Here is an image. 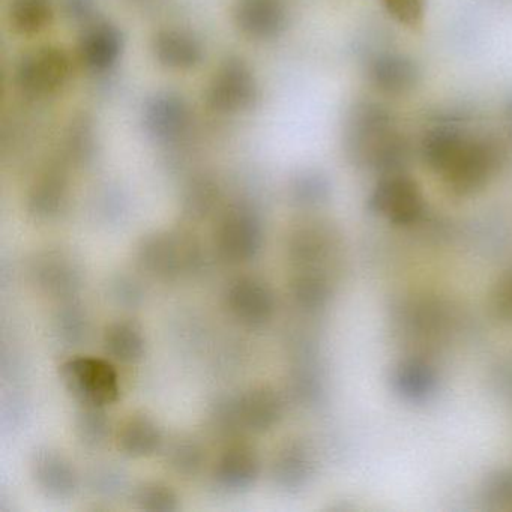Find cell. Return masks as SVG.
<instances>
[{
  "instance_id": "obj_5",
  "label": "cell",
  "mask_w": 512,
  "mask_h": 512,
  "mask_svg": "<svg viewBox=\"0 0 512 512\" xmlns=\"http://www.w3.org/2000/svg\"><path fill=\"white\" fill-rule=\"evenodd\" d=\"M259 97V83L244 59H226L215 71L206 91V101L214 112L233 115L250 109Z\"/></svg>"
},
{
  "instance_id": "obj_7",
  "label": "cell",
  "mask_w": 512,
  "mask_h": 512,
  "mask_svg": "<svg viewBox=\"0 0 512 512\" xmlns=\"http://www.w3.org/2000/svg\"><path fill=\"white\" fill-rule=\"evenodd\" d=\"M500 158L502 155L493 143L467 139L442 175L452 190L461 194L472 193L494 175Z\"/></svg>"
},
{
  "instance_id": "obj_31",
  "label": "cell",
  "mask_w": 512,
  "mask_h": 512,
  "mask_svg": "<svg viewBox=\"0 0 512 512\" xmlns=\"http://www.w3.org/2000/svg\"><path fill=\"white\" fill-rule=\"evenodd\" d=\"M218 199V188L209 179H199L191 185L185 197V209L193 217H205L214 208Z\"/></svg>"
},
{
  "instance_id": "obj_28",
  "label": "cell",
  "mask_w": 512,
  "mask_h": 512,
  "mask_svg": "<svg viewBox=\"0 0 512 512\" xmlns=\"http://www.w3.org/2000/svg\"><path fill=\"white\" fill-rule=\"evenodd\" d=\"M293 299L302 310L314 311L325 304L329 295L325 277L316 271H307L293 281Z\"/></svg>"
},
{
  "instance_id": "obj_14",
  "label": "cell",
  "mask_w": 512,
  "mask_h": 512,
  "mask_svg": "<svg viewBox=\"0 0 512 512\" xmlns=\"http://www.w3.org/2000/svg\"><path fill=\"white\" fill-rule=\"evenodd\" d=\"M260 460L253 449L244 445L230 446L218 458L212 472L215 485L229 493L250 490L260 476Z\"/></svg>"
},
{
  "instance_id": "obj_11",
  "label": "cell",
  "mask_w": 512,
  "mask_h": 512,
  "mask_svg": "<svg viewBox=\"0 0 512 512\" xmlns=\"http://www.w3.org/2000/svg\"><path fill=\"white\" fill-rule=\"evenodd\" d=\"M233 19L245 37L272 40L286 26L287 8L284 0H236Z\"/></svg>"
},
{
  "instance_id": "obj_34",
  "label": "cell",
  "mask_w": 512,
  "mask_h": 512,
  "mask_svg": "<svg viewBox=\"0 0 512 512\" xmlns=\"http://www.w3.org/2000/svg\"><path fill=\"white\" fill-rule=\"evenodd\" d=\"M61 8L70 22L88 26L97 14L98 5L97 0H61Z\"/></svg>"
},
{
  "instance_id": "obj_29",
  "label": "cell",
  "mask_w": 512,
  "mask_h": 512,
  "mask_svg": "<svg viewBox=\"0 0 512 512\" xmlns=\"http://www.w3.org/2000/svg\"><path fill=\"white\" fill-rule=\"evenodd\" d=\"M137 506L145 511L169 512L178 509V494L163 482H146L134 493Z\"/></svg>"
},
{
  "instance_id": "obj_27",
  "label": "cell",
  "mask_w": 512,
  "mask_h": 512,
  "mask_svg": "<svg viewBox=\"0 0 512 512\" xmlns=\"http://www.w3.org/2000/svg\"><path fill=\"white\" fill-rule=\"evenodd\" d=\"M68 158L74 163L83 164L91 160L95 151L94 125L88 116H79L71 122L65 140Z\"/></svg>"
},
{
  "instance_id": "obj_30",
  "label": "cell",
  "mask_w": 512,
  "mask_h": 512,
  "mask_svg": "<svg viewBox=\"0 0 512 512\" xmlns=\"http://www.w3.org/2000/svg\"><path fill=\"white\" fill-rule=\"evenodd\" d=\"M56 332L68 344L85 340L89 332V320L85 311L77 305H65L56 314Z\"/></svg>"
},
{
  "instance_id": "obj_23",
  "label": "cell",
  "mask_w": 512,
  "mask_h": 512,
  "mask_svg": "<svg viewBox=\"0 0 512 512\" xmlns=\"http://www.w3.org/2000/svg\"><path fill=\"white\" fill-rule=\"evenodd\" d=\"M52 0H10L8 19L11 28L23 37H32L43 32L52 23Z\"/></svg>"
},
{
  "instance_id": "obj_4",
  "label": "cell",
  "mask_w": 512,
  "mask_h": 512,
  "mask_svg": "<svg viewBox=\"0 0 512 512\" xmlns=\"http://www.w3.org/2000/svg\"><path fill=\"white\" fill-rule=\"evenodd\" d=\"M70 77V56L55 46L38 47L26 53L14 71L17 88L34 98L58 94Z\"/></svg>"
},
{
  "instance_id": "obj_21",
  "label": "cell",
  "mask_w": 512,
  "mask_h": 512,
  "mask_svg": "<svg viewBox=\"0 0 512 512\" xmlns=\"http://www.w3.org/2000/svg\"><path fill=\"white\" fill-rule=\"evenodd\" d=\"M103 343L107 355L122 364H134L145 356L146 338L142 328L128 320L110 323L104 331Z\"/></svg>"
},
{
  "instance_id": "obj_25",
  "label": "cell",
  "mask_w": 512,
  "mask_h": 512,
  "mask_svg": "<svg viewBox=\"0 0 512 512\" xmlns=\"http://www.w3.org/2000/svg\"><path fill=\"white\" fill-rule=\"evenodd\" d=\"M77 439L86 448H101L110 437V418L103 406L82 404L74 421Z\"/></svg>"
},
{
  "instance_id": "obj_15",
  "label": "cell",
  "mask_w": 512,
  "mask_h": 512,
  "mask_svg": "<svg viewBox=\"0 0 512 512\" xmlns=\"http://www.w3.org/2000/svg\"><path fill=\"white\" fill-rule=\"evenodd\" d=\"M152 53L158 64L175 71H188L203 61L199 38L182 29H161L152 40Z\"/></svg>"
},
{
  "instance_id": "obj_10",
  "label": "cell",
  "mask_w": 512,
  "mask_h": 512,
  "mask_svg": "<svg viewBox=\"0 0 512 512\" xmlns=\"http://www.w3.org/2000/svg\"><path fill=\"white\" fill-rule=\"evenodd\" d=\"M230 314L247 326H263L275 313V296L265 281L242 277L230 284L226 293Z\"/></svg>"
},
{
  "instance_id": "obj_24",
  "label": "cell",
  "mask_w": 512,
  "mask_h": 512,
  "mask_svg": "<svg viewBox=\"0 0 512 512\" xmlns=\"http://www.w3.org/2000/svg\"><path fill=\"white\" fill-rule=\"evenodd\" d=\"M469 137L452 127L431 130L422 142V155L428 166L443 173Z\"/></svg>"
},
{
  "instance_id": "obj_3",
  "label": "cell",
  "mask_w": 512,
  "mask_h": 512,
  "mask_svg": "<svg viewBox=\"0 0 512 512\" xmlns=\"http://www.w3.org/2000/svg\"><path fill=\"white\" fill-rule=\"evenodd\" d=\"M283 400L268 386L251 389L218 407L217 422L226 433L272 430L283 418Z\"/></svg>"
},
{
  "instance_id": "obj_36",
  "label": "cell",
  "mask_w": 512,
  "mask_h": 512,
  "mask_svg": "<svg viewBox=\"0 0 512 512\" xmlns=\"http://www.w3.org/2000/svg\"><path fill=\"white\" fill-rule=\"evenodd\" d=\"M115 296L124 304L134 305L142 298V292H140L139 284L136 281L130 280V278H121L115 284Z\"/></svg>"
},
{
  "instance_id": "obj_12",
  "label": "cell",
  "mask_w": 512,
  "mask_h": 512,
  "mask_svg": "<svg viewBox=\"0 0 512 512\" xmlns=\"http://www.w3.org/2000/svg\"><path fill=\"white\" fill-rule=\"evenodd\" d=\"M124 52V35L110 22L89 23L79 43L82 64L94 73H106Z\"/></svg>"
},
{
  "instance_id": "obj_35",
  "label": "cell",
  "mask_w": 512,
  "mask_h": 512,
  "mask_svg": "<svg viewBox=\"0 0 512 512\" xmlns=\"http://www.w3.org/2000/svg\"><path fill=\"white\" fill-rule=\"evenodd\" d=\"M124 482V476L112 469L98 470L95 476H92V487L98 493H104L107 496L119 493L121 488L124 487Z\"/></svg>"
},
{
  "instance_id": "obj_2",
  "label": "cell",
  "mask_w": 512,
  "mask_h": 512,
  "mask_svg": "<svg viewBox=\"0 0 512 512\" xmlns=\"http://www.w3.org/2000/svg\"><path fill=\"white\" fill-rule=\"evenodd\" d=\"M65 389L88 406H103L118 400L119 377L110 362L92 356H77L68 359L59 370Z\"/></svg>"
},
{
  "instance_id": "obj_26",
  "label": "cell",
  "mask_w": 512,
  "mask_h": 512,
  "mask_svg": "<svg viewBox=\"0 0 512 512\" xmlns=\"http://www.w3.org/2000/svg\"><path fill=\"white\" fill-rule=\"evenodd\" d=\"M202 445L194 439H179L167 451V463L181 476H196L205 464Z\"/></svg>"
},
{
  "instance_id": "obj_32",
  "label": "cell",
  "mask_w": 512,
  "mask_h": 512,
  "mask_svg": "<svg viewBox=\"0 0 512 512\" xmlns=\"http://www.w3.org/2000/svg\"><path fill=\"white\" fill-rule=\"evenodd\" d=\"M326 191H328V185L317 173H302L292 184V196L299 205L311 206L322 202Z\"/></svg>"
},
{
  "instance_id": "obj_13",
  "label": "cell",
  "mask_w": 512,
  "mask_h": 512,
  "mask_svg": "<svg viewBox=\"0 0 512 512\" xmlns=\"http://www.w3.org/2000/svg\"><path fill=\"white\" fill-rule=\"evenodd\" d=\"M32 476L43 493L55 499H68L79 488L76 467L65 455L52 449L37 452L32 461Z\"/></svg>"
},
{
  "instance_id": "obj_19",
  "label": "cell",
  "mask_w": 512,
  "mask_h": 512,
  "mask_svg": "<svg viewBox=\"0 0 512 512\" xmlns=\"http://www.w3.org/2000/svg\"><path fill=\"white\" fill-rule=\"evenodd\" d=\"M311 475H313V460L310 452L301 443H286L275 454L271 476L274 484L281 490H301L310 481Z\"/></svg>"
},
{
  "instance_id": "obj_6",
  "label": "cell",
  "mask_w": 512,
  "mask_h": 512,
  "mask_svg": "<svg viewBox=\"0 0 512 512\" xmlns=\"http://www.w3.org/2000/svg\"><path fill=\"white\" fill-rule=\"evenodd\" d=\"M265 242L259 215L248 206H236L224 215L217 232V248L230 263L253 260Z\"/></svg>"
},
{
  "instance_id": "obj_38",
  "label": "cell",
  "mask_w": 512,
  "mask_h": 512,
  "mask_svg": "<svg viewBox=\"0 0 512 512\" xmlns=\"http://www.w3.org/2000/svg\"><path fill=\"white\" fill-rule=\"evenodd\" d=\"M128 2H131V4H146L149 0H128Z\"/></svg>"
},
{
  "instance_id": "obj_17",
  "label": "cell",
  "mask_w": 512,
  "mask_h": 512,
  "mask_svg": "<svg viewBox=\"0 0 512 512\" xmlns=\"http://www.w3.org/2000/svg\"><path fill=\"white\" fill-rule=\"evenodd\" d=\"M370 80L379 91L389 95H401L418 85L421 71L409 56L385 53L377 56L370 65Z\"/></svg>"
},
{
  "instance_id": "obj_1",
  "label": "cell",
  "mask_w": 512,
  "mask_h": 512,
  "mask_svg": "<svg viewBox=\"0 0 512 512\" xmlns=\"http://www.w3.org/2000/svg\"><path fill=\"white\" fill-rule=\"evenodd\" d=\"M344 143L355 163L394 173L409 157V148L395 131L391 113L379 104H358L347 119Z\"/></svg>"
},
{
  "instance_id": "obj_33",
  "label": "cell",
  "mask_w": 512,
  "mask_h": 512,
  "mask_svg": "<svg viewBox=\"0 0 512 512\" xmlns=\"http://www.w3.org/2000/svg\"><path fill=\"white\" fill-rule=\"evenodd\" d=\"M388 13L404 25L415 26L425 13V0H382Z\"/></svg>"
},
{
  "instance_id": "obj_16",
  "label": "cell",
  "mask_w": 512,
  "mask_h": 512,
  "mask_svg": "<svg viewBox=\"0 0 512 512\" xmlns=\"http://www.w3.org/2000/svg\"><path fill=\"white\" fill-rule=\"evenodd\" d=\"M379 211L395 221H410L421 211V194L412 179L391 173L382 179L374 191L373 200Z\"/></svg>"
},
{
  "instance_id": "obj_37",
  "label": "cell",
  "mask_w": 512,
  "mask_h": 512,
  "mask_svg": "<svg viewBox=\"0 0 512 512\" xmlns=\"http://www.w3.org/2000/svg\"><path fill=\"white\" fill-rule=\"evenodd\" d=\"M508 116H509V124H511V128H512V101H511V104H509Z\"/></svg>"
},
{
  "instance_id": "obj_8",
  "label": "cell",
  "mask_w": 512,
  "mask_h": 512,
  "mask_svg": "<svg viewBox=\"0 0 512 512\" xmlns=\"http://www.w3.org/2000/svg\"><path fill=\"white\" fill-rule=\"evenodd\" d=\"M197 251L190 242L170 233H155L143 239L139 247V263L148 274L160 280H175L197 260Z\"/></svg>"
},
{
  "instance_id": "obj_22",
  "label": "cell",
  "mask_w": 512,
  "mask_h": 512,
  "mask_svg": "<svg viewBox=\"0 0 512 512\" xmlns=\"http://www.w3.org/2000/svg\"><path fill=\"white\" fill-rule=\"evenodd\" d=\"M37 281L41 289L56 298L73 296L80 287V275L68 260L61 256H49L37 265Z\"/></svg>"
},
{
  "instance_id": "obj_18",
  "label": "cell",
  "mask_w": 512,
  "mask_h": 512,
  "mask_svg": "<svg viewBox=\"0 0 512 512\" xmlns=\"http://www.w3.org/2000/svg\"><path fill=\"white\" fill-rule=\"evenodd\" d=\"M68 199V179L62 167H50L32 185L28 208L40 220H52L64 211Z\"/></svg>"
},
{
  "instance_id": "obj_20",
  "label": "cell",
  "mask_w": 512,
  "mask_h": 512,
  "mask_svg": "<svg viewBox=\"0 0 512 512\" xmlns=\"http://www.w3.org/2000/svg\"><path fill=\"white\" fill-rule=\"evenodd\" d=\"M118 445L128 457H151L163 446V431L151 416L136 413L119 427Z\"/></svg>"
},
{
  "instance_id": "obj_9",
  "label": "cell",
  "mask_w": 512,
  "mask_h": 512,
  "mask_svg": "<svg viewBox=\"0 0 512 512\" xmlns=\"http://www.w3.org/2000/svg\"><path fill=\"white\" fill-rule=\"evenodd\" d=\"M188 124L190 107L176 92H158L143 107V127L157 142H175L187 131Z\"/></svg>"
}]
</instances>
